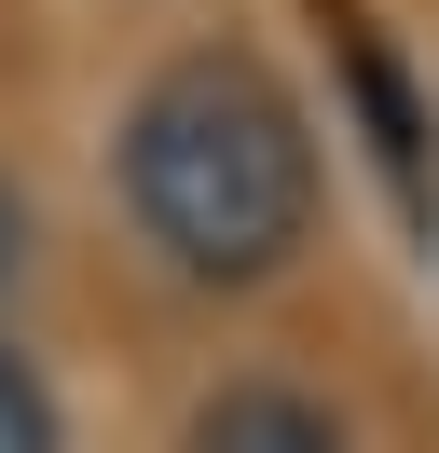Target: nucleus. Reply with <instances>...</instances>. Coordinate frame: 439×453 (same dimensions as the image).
<instances>
[{
  "label": "nucleus",
  "instance_id": "f257e3e1",
  "mask_svg": "<svg viewBox=\"0 0 439 453\" xmlns=\"http://www.w3.org/2000/svg\"><path fill=\"white\" fill-rule=\"evenodd\" d=\"M124 206L192 288H261L316 234V138L247 42H192L124 111Z\"/></svg>",
  "mask_w": 439,
  "mask_h": 453
},
{
  "label": "nucleus",
  "instance_id": "f03ea898",
  "mask_svg": "<svg viewBox=\"0 0 439 453\" xmlns=\"http://www.w3.org/2000/svg\"><path fill=\"white\" fill-rule=\"evenodd\" d=\"M329 14V69H343V111H357V151H371L384 206H398L412 248H439V111L412 96V69L384 56V28L357 14V0H316Z\"/></svg>",
  "mask_w": 439,
  "mask_h": 453
},
{
  "label": "nucleus",
  "instance_id": "7ed1b4c3",
  "mask_svg": "<svg viewBox=\"0 0 439 453\" xmlns=\"http://www.w3.org/2000/svg\"><path fill=\"white\" fill-rule=\"evenodd\" d=\"M192 453H343V426L302 385H220L206 412H192Z\"/></svg>",
  "mask_w": 439,
  "mask_h": 453
},
{
  "label": "nucleus",
  "instance_id": "20e7f679",
  "mask_svg": "<svg viewBox=\"0 0 439 453\" xmlns=\"http://www.w3.org/2000/svg\"><path fill=\"white\" fill-rule=\"evenodd\" d=\"M0 453H69V426H55V398H42V371L0 343Z\"/></svg>",
  "mask_w": 439,
  "mask_h": 453
},
{
  "label": "nucleus",
  "instance_id": "39448f33",
  "mask_svg": "<svg viewBox=\"0 0 439 453\" xmlns=\"http://www.w3.org/2000/svg\"><path fill=\"white\" fill-rule=\"evenodd\" d=\"M0 275H14V193H0Z\"/></svg>",
  "mask_w": 439,
  "mask_h": 453
}]
</instances>
